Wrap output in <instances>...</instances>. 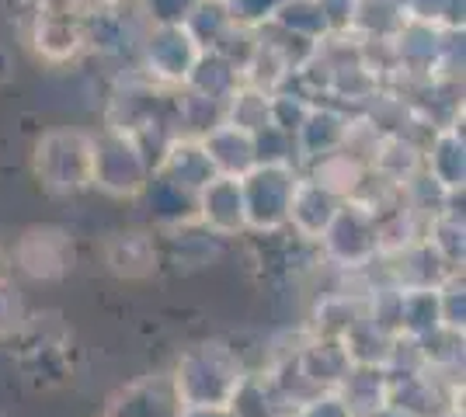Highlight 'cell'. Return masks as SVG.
<instances>
[{"label":"cell","mask_w":466,"mask_h":417,"mask_svg":"<svg viewBox=\"0 0 466 417\" xmlns=\"http://www.w3.org/2000/svg\"><path fill=\"white\" fill-rule=\"evenodd\" d=\"M248 365L227 341L209 338L185 348L175 362V393L181 407H227Z\"/></svg>","instance_id":"1"},{"label":"cell","mask_w":466,"mask_h":417,"mask_svg":"<svg viewBox=\"0 0 466 417\" xmlns=\"http://www.w3.org/2000/svg\"><path fill=\"white\" fill-rule=\"evenodd\" d=\"M91 160H95V136L80 129H49L42 133L32 154L35 178L53 195H77L91 188Z\"/></svg>","instance_id":"2"},{"label":"cell","mask_w":466,"mask_h":417,"mask_svg":"<svg viewBox=\"0 0 466 417\" xmlns=\"http://www.w3.org/2000/svg\"><path fill=\"white\" fill-rule=\"evenodd\" d=\"M317 243L324 247L330 264H338L345 272H362L383 254L380 213L366 199H341L338 213Z\"/></svg>","instance_id":"3"},{"label":"cell","mask_w":466,"mask_h":417,"mask_svg":"<svg viewBox=\"0 0 466 417\" xmlns=\"http://www.w3.org/2000/svg\"><path fill=\"white\" fill-rule=\"evenodd\" d=\"M154 164L139 150V143L126 133L105 129L95 136V160H91V188L112 199H137L143 195Z\"/></svg>","instance_id":"4"},{"label":"cell","mask_w":466,"mask_h":417,"mask_svg":"<svg viewBox=\"0 0 466 417\" xmlns=\"http://www.w3.org/2000/svg\"><path fill=\"white\" fill-rule=\"evenodd\" d=\"M299 181L296 164H254L240 178L244 219L251 233H275L289 223V199Z\"/></svg>","instance_id":"5"},{"label":"cell","mask_w":466,"mask_h":417,"mask_svg":"<svg viewBox=\"0 0 466 417\" xmlns=\"http://www.w3.org/2000/svg\"><path fill=\"white\" fill-rule=\"evenodd\" d=\"M198 56H202V49L188 35L185 25H154L147 42H143L147 77L160 84V87H181L192 74Z\"/></svg>","instance_id":"6"},{"label":"cell","mask_w":466,"mask_h":417,"mask_svg":"<svg viewBox=\"0 0 466 417\" xmlns=\"http://www.w3.org/2000/svg\"><path fill=\"white\" fill-rule=\"evenodd\" d=\"M35 53L49 63H66L87 49L84 15H77L66 0H39V15L32 25Z\"/></svg>","instance_id":"7"},{"label":"cell","mask_w":466,"mask_h":417,"mask_svg":"<svg viewBox=\"0 0 466 417\" xmlns=\"http://www.w3.org/2000/svg\"><path fill=\"white\" fill-rule=\"evenodd\" d=\"M15 264L28 278L39 282H56L70 272L74 264V240L66 237L59 226H32L25 230L15 247Z\"/></svg>","instance_id":"8"},{"label":"cell","mask_w":466,"mask_h":417,"mask_svg":"<svg viewBox=\"0 0 466 417\" xmlns=\"http://www.w3.org/2000/svg\"><path fill=\"white\" fill-rule=\"evenodd\" d=\"M351 115L345 108H338L334 101H313V108L307 112L303 125L296 129V164H313V160L328 157L334 150H345L351 133Z\"/></svg>","instance_id":"9"},{"label":"cell","mask_w":466,"mask_h":417,"mask_svg":"<svg viewBox=\"0 0 466 417\" xmlns=\"http://www.w3.org/2000/svg\"><path fill=\"white\" fill-rule=\"evenodd\" d=\"M167 94L164 87L154 80H133L126 87H118L108 104V129L126 133V136H137L147 125H154L167 115Z\"/></svg>","instance_id":"10"},{"label":"cell","mask_w":466,"mask_h":417,"mask_svg":"<svg viewBox=\"0 0 466 417\" xmlns=\"http://www.w3.org/2000/svg\"><path fill=\"white\" fill-rule=\"evenodd\" d=\"M198 223L216 233V237H237L248 230L244 219V192H240V178L230 174H216L198 188Z\"/></svg>","instance_id":"11"},{"label":"cell","mask_w":466,"mask_h":417,"mask_svg":"<svg viewBox=\"0 0 466 417\" xmlns=\"http://www.w3.org/2000/svg\"><path fill=\"white\" fill-rule=\"evenodd\" d=\"M460 119H452L449 125H439L435 136L428 139V146L421 150V171L435 184H442L449 195H463L466 184V143Z\"/></svg>","instance_id":"12"},{"label":"cell","mask_w":466,"mask_h":417,"mask_svg":"<svg viewBox=\"0 0 466 417\" xmlns=\"http://www.w3.org/2000/svg\"><path fill=\"white\" fill-rule=\"evenodd\" d=\"M181 400L175 393L171 376H143L129 386H122L108 400L105 417H177Z\"/></svg>","instance_id":"13"},{"label":"cell","mask_w":466,"mask_h":417,"mask_svg":"<svg viewBox=\"0 0 466 417\" xmlns=\"http://www.w3.org/2000/svg\"><path fill=\"white\" fill-rule=\"evenodd\" d=\"M341 199L328 192L320 181H313L310 174H299L296 188H292V199H289V223L296 233L303 240H320L328 223L334 219Z\"/></svg>","instance_id":"14"},{"label":"cell","mask_w":466,"mask_h":417,"mask_svg":"<svg viewBox=\"0 0 466 417\" xmlns=\"http://www.w3.org/2000/svg\"><path fill=\"white\" fill-rule=\"evenodd\" d=\"M198 143H202V150H206V157H209L216 174L244 178L254 164H258V157H254V133L233 125V122L213 125Z\"/></svg>","instance_id":"15"},{"label":"cell","mask_w":466,"mask_h":417,"mask_svg":"<svg viewBox=\"0 0 466 417\" xmlns=\"http://www.w3.org/2000/svg\"><path fill=\"white\" fill-rule=\"evenodd\" d=\"M299 369H303V376L310 379L313 390H338L341 386V379L349 376L351 369V358L345 352V344L341 338H310L299 352Z\"/></svg>","instance_id":"16"},{"label":"cell","mask_w":466,"mask_h":417,"mask_svg":"<svg viewBox=\"0 0 466 417\" xmlns=\"http://www.w3.org/2000/svg\"><path fill=\"white\" fill-rule=\"evenodd\" d=\"M143 195L150 202V213H154V219L160 226H171L175 230V226L195 223V216H198V192L177 184V181H171L167 174H160V171L150 174Z\"/></svg>","instance_id":"17"},{"label":"cell","mask_w":466,"mask_h":417,"mask_svg":"<svg viewBox=\"0 0 466 417\" xmlns=\"http://www.w3.org/2000/svg\"><path fill=\"white\" fill-rule=\"evenodd\" d=\"M154 171L167 174L171 181L185 184V188H192V192H198L206 181L216 178L213 164H209V157H206L202 143H198V139H188V136L171 139V143L164 146V154H160Z\"/></svg>","instance_id":"18"},{"label":"cell","mask_w":466,"mask_h":417,"mask_svg":"<svg viewBox=\"0 0 466 417\" xmlns=\"http://www.w3.org/2000/svg\"><path fill=\"white\" fill-rule=\"evenodd\" d=\"M105 261H108V272L118 278H150L157 272L154 237H147L143 230L116 233L105 247Z\"/></svg>","instance_id":"19"},{"label":"cell","mask_w":466,"mask_h":417,"mask_svg":"<svg viewBox=\"0 0 466 417\" xmlns=\"http://www.w3.org/2000/svg\"><path fill=\"white\" fill-rule=\"evenodd\" d=\"M404 21L408 18L397 0H355L345 32L359 42H393Z\"/></svg>","instance_id":"20"},{"label":"cell","mask_w":466,"mask_h":417,"mask_svg":"<svg viewBox=\"0 0 466 417\" xmlns=\"http://www.w3.org/2000/svg\"><path fill=\"white\" fill-rule=\"evenodd\" d=\"M387 390H390L387 369H380V365H351L349 376L341 379V386L334 393L341 397V403L349 407L351 417H366L376 407L387 403Z\"/></svg>","instance_id":"21"},{"label":"cell","mask_w":466,"mask_h":417,"mask_svg":"<svg viewBox=\"0 0 466 417\" xmlns=\"http://www.w3.org/2000/svg\"><path fill=\"white\" fill-rule=\"evenodd\" d=\"M442 327L439 317V285H414V289H400V303H397V334L408 338H428L431 331Z\"/></svg>","instance_id":"22"},{"label":"cell","mask_w":466,"mask_h":417,"mask_svg":"<svg viewBox=\"0 0 466 417\" xmlns=\"http://www.w3.org/2000/svg\"><path fill=\"white\" fill-rule=\"evenodd\" d=\"M421 237L431 243V251L446 261L452 272H463L466 223H463V213H460V209H452V199H449L439 213H431V216H428L425 233H421Z\"/></svg>","instance_id":"23"},{"label":"cell","mask_w":466,"mask_h":417,"mask_svg":"<svg viewBox=\"0 0 466 417\" xmlns=\"http://www.w3.org/2000/svg\"><path fill=\"white\" fill-rule=\"evenodd\" d=\"M240 84H244L240 70H237L227 56H219L216 49H206V53L195 60L192 74H188V80H185L181 87H192V91H198V94H206V98L223 101V104H227V98H230Z\"/></svg>","instance_id":"24"},{"label":"cell","mask_w":466,"mask_h":417,"mask_svg":"<svg viewBox=\"0 0 466 417\" xmlns=\"http://www.w3.org/2000/svg\"><path fill=\"white\" fill-rule=\"evenodd\" d=\"M230 407L237 417H289L292 411L279 400V393L272 390V382L265 372H244V379L237 382L230 397Z\"/></svg>","instance_id":"25"},{"label":"cell","mask_w":466,"mask_h":417,"mask_svg":"<svg viewBox=\"0 0 466 417\" xmlns=\"http://www.w3.org/2000/svg\"><path fill=\"white\" fill-rule=\"evenodd\" d=\"M272 25H279L282 32H289L296 39L310 42V45L324 42L334 32L328 15H324V7H320V0H286L275 11Z\"/></svg>","instance_id":"26"},{"label":"cell","mask_w":466,"mask_h":417,"mask_svg":"<svg viewBox=\"0 0 466 417\" xmlns=\"http://www.w3.org/2000/svg\"><path fill=\"white\" fill-rule=\"evenodd\" d=\"M233 25V11H230V0H198L192 7V15L185 18V28L188 35L198 42V49H216L219 42L227 39Z\"/></svg>","instance_id":"27"},{"label":"cell","mask_w":466,"mask_h":417,"mask_svg":"<svg viewBox=\"0 0 466 417\" xmlns=\"http://www.w3.org/2000/svg\"><path fill=\"white\" fill-rule=\"evenodd\" d=\"M366 317V296H330L313 310V338H345Z\"/></svg>","instance_id":"28"},{"label":"cell","mask_w":466,"mask_h":417,"mask_svg":"<svg viewBox=\"0 0 466 417\" xmlns=\"http://www.w3.org/2000/svg\"><path fill=\"white\" fill-rule=\"evenodd\" d=\"M390 341H393V334L380 331L370 317H362L359 323H351V331L341 338V344L349 352L351 365H380L383 369L390 355Z\"/></svg>","instance_id":"29"},{"label":"cell","mask_w":466,"mask_h":417,"mask_svg":"<svg viewBox=\"0 0 466 417\" xmlns=\"http://www.w3.org/2000/svg\"><path fill=\"white\" fill-rule=\"evenodd\" d=\"M268 94L272 91H261L254 84H240L223 104V122H233V125H240L248 133L268 125Z\"/></svg>","instance_id":"30"},{"label":"cell","mask_w":466,"mask_h":417,"mask_svg":"<svg viewBox=\"0 0 466 417\" xmlns=\"http://www.w3.org/2000/svg\"><path fill=\"white\" fill-rule=\"evenodd\" d=\"M310 108H313V98L303 94L299 87H292V84H286V87H279V91L268 94V122H272L275 129L289 133V136H296V129L303 125Z\"/></svg>","instance_id":"31"},{"label":"cell","mask_w":466,"mask_h":417,"mask_svg":"<svg viewBox=\"0 0 466 417\" xmlns=\"http://www.w3.org/2000/svg\"><path fill=\"white\" fill-rule=\"evenodd\" d=\"M418 344H421V358H425L428 369H439V372H456V369H463V334H460V331L439 327V331H431V334L421 338Z\"/></svg>","instance_id":"32"},{"label":"cell","mask_w":466,"mask_h":417,"mask_svg":"<svg viewBox=\"0 0 466 417\" xmlns=\"http://www.w3.org/2000/svg\"><path fill=\"white\" fill-rule=\"evenodd\" d=\"M268 382H272V390L279 393V400L286 403V407H299L303 400H310L313 393H320V390H313L310 386V379L303 376V369H299V358L289 355V358H282L279 365H272L268 372Z\"/></svg>","instance_id":"33"},{"label":"cell","mask_w":466,"mask_h":417,"mask_svg":"<svg viewBox=\"0 0 466 417\" xmlns=\"http://www.w3.org/2000/svg\"><path fill=\"white\" fill-rule=\"evenodd\" d=\"M439 317H442V327L466 334V282H463V272H452V275L439 285Z\"/></svg>","instance_id":"34"},{"label":"cell","mask_w":466,"mask_h":417,"mask_svg":"<svg viewBox=\"0 0 466 417\" xmlns=\"http://www.w3.org/2000/svg\"><path fill=\"white\" fill-rule=\"evenodd\" d=\"M254 157H258V164H296V143L289 133L275 129L268 122V125L254 129Z\"/></svg>","instance_id":"35"},{"label":"cell","mask_w":466,"mask_h":417,"mask_svg":"<svg viewBox=\"0 0 466 417\" xmlns=\"http://www.w3.org/2000/svg\"><path fill=\"white\" fill-rule=\"evenodd\" d=\"M286 0H230L233 21L244 25V28H261L275 18V11L282 7Z\"/></svg>","instance_id":"36"},{"label":"cell","mask_w":466,"mask_h":417,"mask_svg":"<svg viewBox=\"0 0 466 417\" xmlns=\"http://www.w3.org/2000/svg\"><path fill=\"white\" fill-rule=\"evenodd\" d=\"M25 320V306H21L18 289L11 285V278H0V338L15 334Z\"/></svg>","instance_id":"37"},{"label":"cell","mask_w":466,"mask_h":417,"mask_svg":"<svg viewBox=\"0 0 466 417\" xmlns=\"http://www.w3.org/2000/svg\"><path fill=\"white\" fill-rule=\"evenodd\" d=\"M289 417H351V414L334 390H324V393H313L310 400H303L299 407H292Z\"/></svg>","instance_id":"38"},{"label":"cell","mask_w":466,"mask_h":417,"mask_svg":"<svg viewBox=\"0 0 466 417\" xmlns=\"http://www.w3.org/2000/svg\"><path fill=\"white\" fill-rule=\"evenodd\" d=\"M198 0H147V18L150 25H185Z\"/></svg>","instance_id":"39"},{"label":"cell","mask_w":466,"mask_h":417,"mask_svg":"<svg viewBox=\"0 0 466 417\" xmlns=\"http://www.w3.org/2000/svg\"><path fill=\"white\" fill-rule=\"evenodd\" d=\"M177 417H237L230 407H181Z\"/></svg>","instance_id":"40"},{"label":"cell","mask_w":466,"mask_h":417,"mask_svg":"<svg viewBox=\"0 0 466 417\" xmlns=\"http://www.w3.org/2000/svg\"><path fill=\"white\" fill-rule=\"evenodd\" d=\"M366 417H414V414L400 411V407H393V403H383V407H376V411H372V414H366Z\"/></svg>","instance_id":"41"},{"label":"cell","mask_w":466,"mask_h":417,"mask_svg":"<svg viewBox=\"0 0 466 417\" xmlns=\"http://www.w3.org/2000/svg\"><path fill=\"white\" fill-rule=\"evenodd\" d=\"M11 268H15V261H11V254L0 247V278H11Z\"/></svg>","instance_id":"42"},{"label":"cell","mask_w":466,"mask_h":417,"mask_svg":"<svg viewBox=\"0 0 466 417\" xmlns=\"http://www.w3.org/2000/svg\"><path fill=\"white\" fill-rule=\"evenodd\" d=\"M439 417H463V411H456V407H449V411H442Z\"/></svg>","instance_id":"43"}]
</instances>
